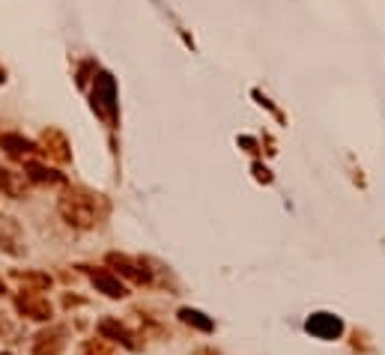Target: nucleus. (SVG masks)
Returning a JSON list of instances; mask_svg holds the SVG:
<instances>
[{
  "instance_id": "f257e3e1",
  "label": "nucleus",
  "mask_w": 385,
  "mask_h": 355,
  "mask_svg": "<svg viewBox=\"0 0 385 355\" xmlns=\"http://www.w3.org/2000/svg\"><path fill=\"white\" fill-rule=\"evenodd\" d=\"M96 203H99V197L96 194H87V191H69L60 201V212L63 218L69 221V224L75 227H93L96 224Z\"/></svg>"
},
{
  "instance_id": "f03ea898",
  "label": "nucleus",
  "mask_w": 385,
  "mask_h": 355,
  "mask_svg": "<svg viewBox=\"0 0 385 355\" xmlns=\"http://www.w3.org/2000/svg\"><path fill=\"white\" fill-rule=\"evenodd\" d=\"M66 347V328L63 326H51L45 331H39L33 340V355H57Z\"/></svg>"
},
{
  "instance_id": "7ed1b4c3",
  "label": "nucleus",
  "mask_w": 385,
  "mask_h": 355,
  "mask_svg": "<svg viewBox=\"0 0 385 355\" xmlns=\"http://www.w3.org/2000/svg\"><path fill=\"white\" fill-rule=\"evenodd\" d=\"M15 307L21 310L24 317L30 319H51V302L45 296H39V293H24V296H18L15 298Z\"/></svg>"
},
{
  "instance_id": "20e7f679",
  "label": "nucleus",
  "mask_w": 385,
  "mask_h": 355,
  "mask_svg": "<svg viewBox=\"0 0 385 355\" xmlns=\"http://www.w3.org/2000/svg\"><path fill=\"white\" fill-rule=\"evenodd\" d=\"M307 331H311L314 338H323V340H335L340 331H344V326H340V319L332 317V314H314L311 319H307Z\"/></svg>"
},
{
  "instance_id": "39448f33",
  "label": "nucleus",
  "mask_w": 385,
  "mask_h": 355,
  "mask_svg": "<svg viewBox=\"0 0 385 355\" xmlns=\"http://www.w3.org/2000/svg\"><path fill=\"white\" fill-rule=\"evenodd\" d=\"M93 108H96L102 117H111V110H114V81H111L108 75H99V78H96Z\"/></svg>"
},
{
  "instance_id": "423d86ee",
  "label": "nucleus",
  "mask_w": 385,
  "mask_h": 355,
  "mask_svg": "<svg viewBox=\"0 0 385 355\" xmlns=\"http://www.w3.org/2000/svg\"><path fill=\"white\" fill-rule=\"evenodd\" d=\"M90 278H93V284L99 287V293H105L108 298H123V296H126L123 281L114 278V275L108 272V269H90Z\"/></svg>"
},
{
  "instance_id": "0eeeda50",
  "label": "nucleus",
  "mask_w": 385,
  "mask_h": 355,
  "mask_svg": "<svg viewBox=\"0 0 385 355\" xmlns=\"http://www.w3.org/2000/svg\"><path fill=\"white\" fill-rule=\"evenodd\" d=\"M99 335H102L105 340H117V343H123V347L129 349H138V343H135V335L126 328V326H119L117 319H102L99 323Z\"/></svg>"
},
{
  "instance_id": "6e6552de",
  "label": "nucleus",
  "mask_w": 385,
  "mask_h": 355,
  "mask_svg": "<svg viewBox=\"0 0 385 355\" xmlns=\"http://www.w3.org/2000/svg\"><path fill=\"white\" fill-rule=\"evenodd\" d=\"M0 147L13 155V159H21V161L30 159L33 152H39L36 143H30V140H24V138H18V135H3V138H0Z\"/></svg>"
},
{
  "instance_id": "1a4fd4ad",
  "label": "nucleus",
  "mask_w": 385,
  "mask_h": 355,
  "mask_svg": "<svg viewBox=\"0 0 385 355\" xmlns=\"http://www.w3.org/2000/svg\"><path fill=\"white\" fill-rule=\"evenodd\" d=\"M108 263L117 266V269L123 272L126 278L135 281V284H147V281H150V272H147V269H140L138 263H131L129 257H119V254H108Z\"/></svg>"
},
{
  "instance_id": "9d476101",
  "label": "nucleus",
  "mask_w": 385,
  "mask_h": 355,
  "mask_svg": "<svg viewBox=\"0 0 385 355\" xmlns=\"http://www.w3.org/2000/svg\"><path fill=\"white\" fill-rule=\"evenodd\" d=\"M0 191H6L9 197H21L24 194V176L0 168Z\"/></svg>"
},
{
  "instance_id": "9b49d317",
  "label": "nucleus",
  "mask_w": 385,
  "mask_h": 355,
  "mask_svg": "<svg viewBox=\"0 0 385 355\" xmlns=\"http://www.w3.org/2000/svg\"><path fill=\"white\" fill-rule=\"evenodd\" d=\"M13 278L21 281V284H27V287H33V293H39V290H45V287H51L48 275H36V272H13Z\"/></svg>"
},
{
  "instance_id": "f8f14e48",
  "label": "nucleus",
  "mask_w": 385,
  "mask_h": 355,
  "mask_svg": "<svg viewBox=\"0 0 385 355\" xmlns=\"http://www.w3.org/2000/svg\"><path fill=\"white\" fill-rule=\"evenodd\" d=\"M24 171H27V180H33V182H63L60 173H54L48 168H39V164H33V161H27Z\"/></svg>"
},
{
  "instance_id": "ddd939ff",
  "label": "nucleus",
  "mask_w": 385,
  "mask_h": 355,
  "mask_svg": "<svg viewBox=\"0 0 385 355\" xmlns=\"http://www.w3.org/2000/svg\"><path fill=\"white\" fill-rule=\"evenodd\" d=\"M180 317H182V323H189V326H197L201 331H212V319H206L201 310H189V307H182L180 310Z\"/></svg>"
},
{
  "instance_id": "4468645a",
  "label": "nucleus",
  "mask_w": 385,
  "mask_h": 355,
  "mask_svg": "<svg viewBox=\"0 0 385 355\" xmlns=\"http://www.w3.org/2000/svg\"><path fill=\"white\" fill-rule=\"evenodd\" d=\"M81 355H111V349H108L102 340H87L81 347Z\"/></svg>"
},
{
  "instance_id": "2eb2a0df",
  "label": "nucleus",
  "mask_w": 385,
  "mask_h": 355,
  "mask_svg": "<svg viewBox=\"0 0 385 355\" xmlns=\"http://www.w3.org/2000/svg\"><path fill=\"white\" fill-rule=\"evenodd\" d=\"M0 293H6V284L3 281H0Z\"/></svg>"
},
{
  "instance_id": "dca6fc26",
  "label": "nucleus",
  "mask_w": 385,
  "mask_h": 355,
  "mask_svg": "<svg viewBox=\"0 0 385 355\" xmlns=\"http://www.w3.org/2000/svg\"><path fill=\"white\" fill-rule=\"evenodd\" d=\"M0 81H3V69H0Z\"/></svg>"
},
{
  "instance_id": "f3484780",
  "label": "nucleus",
  "mask_w": 385,
  "mask_h": 355,
  "mask_svg": "<svg viewBox=\"0 0 385 355\" xmlns=\"http://www.w3.org/2000/svg\"><path fill=\"white\" fill-rule=\"evenodd\" d=\"M0 355H9V352H0Z\"/></svg>"
},
{
  "instance_id": "a211bd4d",
  "label": "nucleus",
  "mask_w": 385,
  "mask_h": 355,
  "mask_svg": "<svg viewBox=\"0 0 385 355\" xmlns=\"http://www.w3.org/2000/svg\"><path fill=\"white\" fill-rule=\"evenodd\" d=\"M0 328H3V323H0Z\"/></svg>"
}]
</instances>
